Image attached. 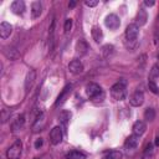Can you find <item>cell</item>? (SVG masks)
Here are the masks:
<instances>
[{
    "label": "cell",
    "mask_w": 159,
    "mask_h": 159,
    "mask_svg": "<svg viewBox=\"0 0 159 159\" xmlns=\"http://www.w3.org/2000/svg\"><path fill=\"white\" fill-rule=\"evenodd\" d=\"M125 80H120L119 82L114 83L111 87V94L116 101H123L127 97V87H125Z\"/></svg>",
    "instance_id": "1"
},
{
    "label": "cell",
    "mask_w": 159,
    "mask_h": 159,
    "mask_svg": "<svg viewBox=\"0 0 159 159\" xmlns=\"http://www.w3.org/2000/svg\"><path fill=\"white\" fill-rule=\"evenodd\" d=\"M86 94L93 101H103V98H104V92H103L102 87L93 82H91L86 86Z\"/></svg>",
    "instance_id": "2"
},
{
    "label": "cell",
    "mask_w": 159,
    "mask_h": 159,
    "mask_svg": "<svg viewBox=\"0 0 159 159\" xmlns=\"http://www.w3.org/2000/svg\"><path fill=\"white\" fill-rule=\"evenodd\" d=\"M22 152V142L20 139H16L12 145L7 149L6 152V158L7 159H19Z\"/></svg>",
    "instance_id": "3"
},
{
    "label": "cell",
    "mask_w": 159,
    "mask_h": 159,
    "mask_svg": "<svg viewBox=\"0 0 159 159\" xmlns=\"http://www.w3.org/2000/svg\"><path fill=\"white\" fill-rule=\"evenodd\" d=\"M139 35V27L137 24H129L125 29V39L129 42H135Z\"/></svg>",
    "instance_id": "4"
},
{
    "label": "cell",
    "mask_w": 159,
    "mask_h": 159,
    "mask_svg": "<svg viewBox=\"0 0 159 159\" xmlns=\"http://www.w3.org/2000/svg\"><path fill=\"white\" fill-rule=\"evenodd\" d=\"M62 138H63V133H62V129L61 127H53L50 132V140L53 145H57L62 142Z\"/></svg>",
    "instance_id": "5"
},
{
    "label": "cell",
    "mask_w": 159,
    "mask_h": 159,
    "mask_svg": "<svg viewBox=\"0 0 159 159\" xmlns=\"http://www.w3.org/2000/svg\"><path fill=\"white\" fill-rule=\"evenodd\" d=\"M104 24L109 30H117L120 26V20L116 14H109L104 20Z\"/></svg>",
    "instance_id": "6"
},
{
    "label": "cell",
    "mask_w": 159,
    "mask_h": 159,
    "mask_svg": "<svg viewBox=\"0 0 159 159\" xmlns=\"http://www.w3.org/2000/svg\"><path fill=\"white\" fill-rule=\"evenodd\" d=\"M143 102H144V94L142 91H135L129 98V103L133 107H139L143 104Z\"/></svg>",
    "instance_id": "7"
},
{
    "label": "cell",
    "mask_w": 159,
    "mask_h": 159,
    "mask_svg": "<svg viewBox=\"0 0 159 159\" xmlns=\"http://www.w3.org/2000/svg\"><path fill=\"white\" fill-rule=\"evenodd\" d=\"M68 70L73 75H80L83 72L84 67H83V63L80 61V60H72L70 63H68Z\"/></svg>",
    "instance_id": "8"
},
{
    "label": "cell",
    "mask_w": 159,
    "mask_h": 159,
    "mask_svg": "<svg viewBox=\"0 0 159 159\" xmlns=\"http://www.w3.org/2000/svg\"><path fill=\"white\" fill-rule=\"evenodd\" d=\"M88 50H89V46H88V43L86 42V40L80 39V40L76 42V53H77V55L83 56V55H86V53L88 52Z\"/></svg>",
    "instance_id": "9"
},
{
    "label": "cell",
    "mask_w": 159,
    "mask_h": 159,
    "mask_svg": "<svg viewBox=\"0 0 159 159\" xmlns=\"http://www.w3.org/2000/svg\"><path fill=\"white\" fill-rule=\"evenodd\" d=\"M139 144V135H135V134H132L129 135L125 142H124V148L125 149H135Z\"/></svg>",
    "instance_id": "10"
},
{
    "label": "cell",
    "mask_w": 159,
    "mask_h": 159,
    "mask_svg": "<svg viewBox=\"0 0 159 159\" xmlns=\"http://www.w3.org/2000/svg\"><path fill=\"white\" fill-rule=\"evenodd\" d=\"M11 32H12V26L9 22L2 21L0 24V37L1 39H7Z\"/></svg>",
    "instance_id": "11"
},
{
    "label": "cell",
    "mask_w": 159,
    "mask_h": 159,
    "mask_svg": "<svg viewBox=\"0 0 159 159\" xmlns=\"http://www.w3.org/2000/svg\"><path fill=\"white\" fill-rule=\"evenodd\" d=\"M10 7H11V11L14 14L20 15V14H22L25 11V2L22 0H15V1L11 2V6Z\"/></svg>",
    "instance_id": "12"
},
{
    "label": "cell",
    "mask_w": 159,
    "mask_h": 159,
    "mask_svg": "<svg viewBox=\"0 0 159 159\" xmlns=\"http://www.w3.org/2000/svg\"><path fill=\"white\" fill-rule=\"evenodd\" d=\"M137 26H143L147 24V20H148V14L147 11L144 10V7H139L138 12H137Z\"/></svg>",
    "instance_id": "13"
},
{
    "label": "cell",
    "mask_w": 159,
    "mask_h": 159,
    "mask_svg": "<svg viewBox=\"0 0 159 159\" xmlns=\"http://www.w3.org/2000/svg\"><path fill=\"white\" fill-rule=\"evenodd\" d=\"M133 134H135V135H142V134H144L145 133V129H147V125H145V123L143 122V120H137L134 124H133Z\"/></svg>",
    "instance_id": "14"
},
{
    "label": "cell",
    "mask_w": 159,
    "mask_h": 159,
    "mask_svg": "<svg viewBox=\"0 0 159 159\" xmlns=\"http://www.w3.org/2000/svg\"><path fill=\"white\" fill-rule=\"evenodd\" d=\"M35 78H36V72L34 70H30L26 75V78H25V91L26 92L32 87V84L35 82Z\"/></svg>",
    "instance_id": "15"
},
{
    "label": "cell",
    "mask_w": 159,
    "mask_h": 159,
    "mask_svg": "<svg viewBox=\"0 0 159 159\" xmlns=\"http://www.w3.org/2000/svg\"><path fill=\"white\" fill-rule=\"evenodd\" d=\"M41 12H42V4H41V1H34L31 4V15H32V17L34 19L39 17L41 15Z\"/></svg>",
    "instance_id": "16"
},
{
    "label": "cell",
    "mask_w": 159,
    "mask_h": 159,
    "mask_svg": "<svg viewBox=\"0 0 159 159\" xmlns=\"http://www.w3.org/2000/svg\"><path fill=\"white\" fill-rule=\"evenodd\" d=\"M91 34H92L93 40H94L97 43L102 42V40H103V31H102V29H101L99 26H93L92 30H91Z\"/></svg>",
    "instance_id": "17"
},
{
    "label": "cell",
    "mask_w": 159,
    "mask_h": 159,
    "mask_svg": "<svg viewBox=\"0 0 159 159\" xmlns=\"http://www.w3.org/2000/svg\"><path fill=\"white\" fill-rule=\"evenodd\" d=\"M71 92V84H67L65 88H63V91L58 94V97H57V99H56V102H55V107H58L61 103H63V101H65V98L67 97V94Z\"/></svg>",
    "instance_id": "18"
},
{
    "label": "cell",
    "mask_w": 159,
    "mask_h": 159,
    "mask_svg": "<svg viewBox=\"0 0 159 159\" xmlns=\"http://www.w3.org/2000/svg\"><path fill=\"white\" fill-rule=\"evenodd\" d=\"M24 124H25V116H24V114L17 116L16 119H15V120L12 122V124H11L12 130H19V129H21V128L24 127Z\"/></svg>",
    "instance_id": "19"
},
{
    "label": "cell",
    "mask_w": 159,
    "mask_h": 159,
    "mask_svg": "<svg viewBox=\"0 0 159 159\" xmlns=\"http://www.w3.org/2000/svg\"><path fill=\"white\" fill-rule=\"evenodd\" d=\"M70 119H71V112L70 111H62L60 113V116H58V120H60V123L63 127L67 125V123L70 122Z\"/></svg>",
    "instance_id": "20"
},
{
    "label": "cell",
    "mask_w": 159,
    "mask_h": 159,
    "mask_svg": "<svg viewBox=\"0 0 159 159\" xmlns=\"http://www.w3.org/2000/svg\"><path fill=\"white\" fill-rule=\"evenodd\" d=\"M4 53H5V56H6L7 58H10V60H12V61L19 57V52H17L15 48H12V47H6L5 51H4Z\"/></svg>",
    "instance_id": "21"
},
{
    "label": "cell",
    "mask_w": 159,
    "mask_h": 159,
    "mask_svg": "<svg viewBox=\"0 0 159 159\" xmlns=\"http://www.w3.org/2000/svg\"><path fill=\"white\" fill-rule=\"evenodd\" d=\"M66 159H86V155L81 152H77V150H72L70 153H67L66 155Z\"/></svg>",
    "instance_id": "22"
},
{
    "label": "cell",
    "mask_w": 159,
    "mask_h": 159,
    "mask_svg": "<svg viewBox=\"0 0 159 159\" xmlns=\"http://www.w3.org/2000/svg\"><path fill=\"white\" fill-rule=\"evenodd\" d=\"M113 52H114L113 45H104V46L102 47V55H103L106 58L111 57V56L113 55Z\"/></svg>",
    "instance_id": "23"
},
{
    "label": "cell",
    "mask_w": 159,
    "mask_h": 159,
    "mask_svg": "<svg viewBox=\"0 0 159 159\" xmlns=\"http://www.w3.org/2000/svg\"><path fill=\"white\" fill-rule=\"evenodd\" d=\"M155 118V111L153 109V108H147L145 111H144V119H147L148 122H150V120H153Z\"/></svg>",
    "instance_id": "24"
},
{
    "label": "cell",
    "mask_w": 159,
    "mask_h": 159,
    "mask_svg": "<svg viewBox=\"0 0 159 159\" xmlns=\"http://www.w3.org/2000/svg\"><path fill=\"white\" fill-rule=\"evenodd\" d=\"M153 153H154V149H153V144L149 143L147 144L145 147V150H144V155H143V159H150L153 157Z\"/></svg>",
    "instance_id": "25"
},
{
    "label": "cell",
    "mask_w": 159,
    "mask_h": 159,
    "mask_svg": "<svg viewBox=\"0 0 159 159\" xmlns=\"http://www.w3.org/2000/svg\"><path fill=\"white\" fill-rule=\"evenodd\" d=\"M104 159H122V153L118 150H112L106 155Z\"/></svg>",
    "instance_id": "26"
},
{
    "label": "cell",
    "mask_w": 159,
    "mask_h": 159,
    "mask_svg": "<svg viewBox=\"0 0 159 159\" xmlns=\"http://www.w3.org/2000/svg\"><path fill=\"white\" fill-rule=\"evenodd\" d=\"M157 77H159V66H158V65H154V66L152 67V70H150L149 78H150L152 81H154V78H157Z\"/></svg>",
    "instance_id": "27"
},
{
    "label": "cell",
    "mask_w": 159,
    "mask_h": 159,
    "mask_svg": "<svg viewBox=\"0 0 159 159\" xmlns=\"http://www.w3.org/2000/svg\"><path fill=\"white\" fill-rule=\"evenodd\" d=\"M159 41V15L157 17V21H155V26H154V43L157 45Z\"/></svg>",
    "instance_id": "28"
},
{
    "label": "cell",
    "mask_w": 159,
    "mask_h": 159,
    "mask_svg": "<svg viewBox=\"0 0 159 159\" xmlns=\"http://www.w3.org/2000/svg\"><path fill=\"white\" fill-rule=\"evenodd\" d=\"M148 87H149V89H150V92H153L154 94H158L159 93V88H158V86H157V83L154 82V81H149L148 82Z\"/></svg>",
    "instance_id": "29"
},
{
    "label": "cell",
    "mask_w": 159,
    "mask_h": 159,
    "mask_svg": "<svg viewBox=\"0 0 159 159\" xmlns=\"http://www.w3.org/2000/svg\"><path fill=\"white\" fill-rule=\"evenodd\" d=\"M10 116H11V111L2 109L1 111V123H5L7 119H10Z\"/></svg>",
    "instance_id": "30"
},
{
    "label": "cell",
    "mask_w": 159,
    "mask_h": 159,
    "mask_svg": "<svg viewBox=\"0 0 159 159\" xmlns=\"http://www.w3.org/2000/svg\"><path fill=\"white\" fill-rule=\"evenodd\" d=\"M63 29H65V34H68L71 31V29H72V19H66Z\"/></svg>",
    "instance_id": "31"
},
{
    "label": "cell",
    "mask_w": 159,
    "mask_h": 159,
    "mask_svg": "<svg viewBox=\"0 0 159 159\" xmlns=\"http://www.w3.org/2000/svg\"><path fill=\"white\" fill-rule=\"evenodd\" d=\"M84 4H86L87 6H89V7H94V6L98 4V0H86Z\"/></svg>",
    "instance_id": "32"
},
{
    "label": "cell",
    "mask_w": 159,
    "mask_h": 159,
    "mask_svg": "<svg viewBox=\"0 0 159 159\" xmlns=\"http://www.w3.org/2000/svg\"><path fill=\"white\" fill-rule=\"evenodd\" d=\"M42 144H43V139H42V138H39V139H36V142H35V148L39 149Z\"/></svg>",
    "instance_id": "33"
},
{
    "label": "cell",
    "mask_w": 159,
    "mask_h": 159,
    "mask_svg": "<svg viewBox=\"0 0 159 159\" xmlns=\"http://www.w3.org/2000/svg\"><path fill=\"white\" fill-rule=\"evenodd\" d=\"M154 4H155L154 0H145V1H144V5H145V6H153Z\"/></svg>",
    "instance_id": "34"
},
{
    "label": "cell",
    "mask_w": 159,
    "mask_h": 159,
    "mask_svg": "<svg viewBox=\"0 0 159 159\" xmlns=\"http://www.w3.org/2000/svg\"><path fill=\"white\" fill-rule=\"evenodd\" d=\"M68 6L72 9V7H75L76 6V1H70V4H68Z\"/></svg>",
    "instance_id": "35"
},
{
    "label": "cell",
    "mask_w": 159,
    "mask_h": 159,
    "mask_svg": "<svg viewBox=\"0 0 159 159\" xmlns=\"http://www.w3.org/2000/svg\"><path fill=\"white\" fill-rule=\"evenodd\" d=\"M154 143H155V145H158L159 147V135L155 138V140H154Z\"/></svg>",
    "instance_id": "36"
},
{
    "label": "cell",
    "mask_w": 159,
    "mask_h": 159,
    "mask_svg": "<svg viewBox=\"0 0 159 159\" xmlns=\"http://www.w3.org/2000/svg\"><path fill=\"white\" fill-rule=\"evenodd\" d=\"M158 60H159V53H158ZM158 66H159V65H158Z\"/></svg>",
    "instance_id": "37"
},
{
    "label": "cell",
    "mask_w": 159,
    "mask_h": 159,
    "mask_svg": "<svg viewBox=\"0 0 159 159\" xmlns=\"http://www.w3.org/2000/svg\"><path fill=\"white\" fill-rule=\"evenodd\" d=\"M34 159H39V158H34Z\"/></svg>",
    "instance_id": "38"
}]
</instances>
